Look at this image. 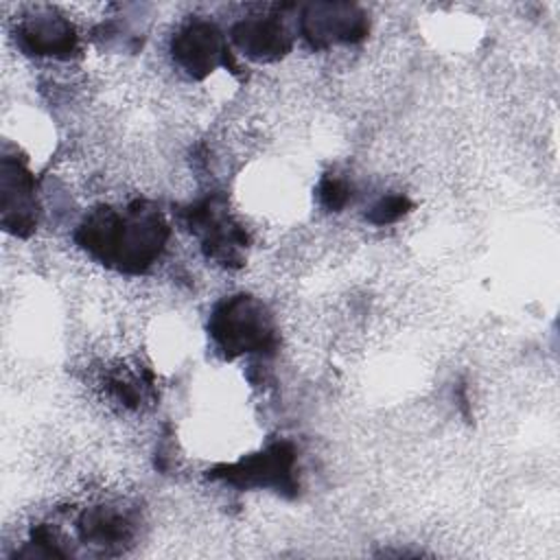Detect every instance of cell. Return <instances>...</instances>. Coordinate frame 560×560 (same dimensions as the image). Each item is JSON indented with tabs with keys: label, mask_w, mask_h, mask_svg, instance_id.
Wrapping results in <instances>:
<instances>
[{
	"label": "cell",
	"mask_w": 560,
	"mask_h": 560,
	"mask_svg": "<svg viewBox=\"0 0 560 560\" xmlns=\"http://www.w3.org/2000/svg\"><path fill=\"white\" fill-rule=\"evenodd\" d=\"M166 236L162 214L142 203L125 210H94L77 234L94 258L122 271H144L160 256Z\"/></svg>",
	"instance_id": "obj_1"
},
{
	"label": "cell",
	"mask_w": 560,
	"mask_h": 560,
	"mask_svg": "<svg viewBox=\"0 0 560 560\" xmlns=\"http://www.w3.org/2000/svg\"><path fill=\"white\" fill-rule=\"evenodd\" d=\"M210 332L217 346L230 357L262 350L273 339L267 308L249 295H232L223 300L212 311Z\"/></svg>",
	"instance_id": "obj_2"
},
{
	"label": "cell",
	"mask_w": 560,
	"mask_h": 560,
	"mask_svg": "<svg viewBox=\"0 0 560 560\" xmlns=\"http://www.w3.org/2000/svg\"><path fill=\"white\" fill-rule=\"evenodd\" d=\"M219 33L206 22L184 26L173 39V57L190 77H206L221 59Z\"/></svg>",
	"instance_id": "obj_3"
},
{
	"label": "cell",
	"mask_w": 560,
	"mask_h": 560,
	"mask_svg": "<svg viewBox=\"0 0 560 560\" xmlns=\"http://www.w3.org/2000/svg\"><path fill=\"white\" fill-rule=\"evenodd\" d=\"M291 464H293V453L284 444H278L252 459L241 462L238 466L228 468L225 477L232 483H241V486L284 488L291 483Z\"/></svg>",
	"instance_id": "obj_4"
},
{
	"label": "cell",
	"mask_w": 560,
	"mask_h": 560,
	"mask_svg": "<svg viewBox=\"0 0 560 560\" xmlns=\"http://www.w3.org/2000/svg\"><path fill=\"white\" fill-rule=\"evenodd\" d=\"M313 15L304 18V33L313 42H354L363 37V18L348 4H322L311 9Z\"/></svg>",
	"instance_id": "obj_5"
},
{
	"label": "cell",
	"mask_w": 560,
	"mask_h": 560,
	"mask_svg": "<svg viewBox=\"0 0 560 560\" xmlns=\"http://www.w3.org/2000/svg\"><path fill=\"white\" fill-rule=\"evenodd\" d=\"M2 197H4V225L24 232L22 228H33V182L31 175L9 158L2 164Z\"/></svg>",
	"instance_id": "obj_6"
},
{
	"label": "cell",
	"mask_w": 560,
	"mask_h": 560,
	"mask_svg": "<svg viewBox=\"0 0 560 560\" xmlns=\"http://www.w3.org/2000/svg\"><path fill=\"white\" fill-rule=\"evenodd\" d=\"M236 44L256 59H273L289 50V33L278 20L249 18L234 28Z\"/></svg>",
	"instance_id": "obj_7"
},
{
	"label": "cell",
	"mask_w": 560,
	"mask_h": 560,
	"mask_svg": "<svg viewBox=\"0 0 560 560\" xmlns=\"http://www.w3.org/2000/svg\"><path fill=\"white\" fill-rule=\"evenodd\" d=\"M22 44L33 55H61L72 50L74 33L72 26L61 18H35L20 28Z\"/></svg>",
	"instance_id": "obj_8"
},
{
	"label": "cell",
	"mask_w": 560,
	"mask_h": 560,
	"mask_svg": "<svg viewBox=\"0 0 560 560\" xmlns=\"http://www.w3.org/2000/svg\"><path fill=\"white\" fill-rule=\"evenodd\" d=\"M79 529L85 540L105 545L122 540L129 534V523L122 514L109 508H94L81 516Z\"/></svg>",
	"instance_id": "obj_9"
},
{
	"label": "cell",
	"mask_w": 560,
	"mask_h": 560,
	"mask_svg": "<svg viewBox=\"0 0 560 560\" xmlns=\"http://www.w3.org/2000/svg\"><path fill=\"white\" fill-rule=\"evenodd\" d=\"M407 206V199L405 197H387L383 199L374 212H372V221L376 223H389L394 219H398L402 214V208Z\"/></svg>",
	"instance_id": "obj_10"
},
{
	"label": "cell",
	"mask_w": 560,
	"mask_h": 560,
	"mask_svg": "<svg viewBox=\"0 0 560 560\" xmlns=\"http://www.w3.org/2000/svg\"><path fill=\"white\" fill-rule=\"evenodd\" d=\"M322 197H324V201H326L330 208H339V206L346 201L348 190H346L343 182H339V179H326V182L322 184Z\"/></svg>",
	"instance_id": "obj_11"
}]
</instances>
